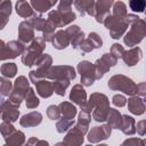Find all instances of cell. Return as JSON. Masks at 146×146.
Here are the masks:
<instances>
[{
  "label": "cell",
  "mask_w": 146,
  "mask_h": 146,
  "mask_svg": "<svg viewBox=\"0 0 146 146\" xmlns=\"http://www.w3.org/2000/svg\"><path fill=\"white\" fill-rule=\"evenodd\" d=\"M72 1H60L56 10H50L48 13L47 21L55 27H64L71 24L76 18L75 13L72 10Z\"/></svg>",
  "instance_id": "6da1fadb"
},
{
  "label": "cell",
  "mask_w": 146,
  "mask_h": 146,
  "mask_svg": "<svg viewBox=\"0 0 146 146\" xmlns=\"http://www.w3.org/2000/svg\"><path fill=\"white\" fill-rule=\"evenodd\" d=\"M89 112H92V119L96 122H105L108 111H110V100L106 95L100 92H94L90 95L89 100L87 102Z\"/></svg>",
  "instance_id": "7a4b0ae2"
},
{
  "label": "cell",
  "mask_w": 146,
  "mask_h": 146,
  "mask_svg": "<svg viewBox=\"0 0 146 146\" xmlns=\"http://www.w3.org/2000/svg\"><path fill=\"white\" fill-rule=\"evenodd\" d=\"M107 86L113 91H122L129 96H136L137 94V84L130 78L123 74H115L110 78Z\"/></svg>",
  "instance_id": "3957f363"
},
{
  "label": "cell",
  "mask_w": 146,
  "mask_h": 146,
  "mask_svg": "<svg viewBox=\"0 0 146 146\" xmlns=\"http://www.w3.org/2000/svg\"><path fill=\"white\" fill-rule=\"evenodd\" d=\"M103 24L110 31V34L113 39H120L121 36H123V34L130 26L127 16L125 17H116V16H113L112 14H110L104 19Z\"/></svg>",
  "instance_id": "277c9868"
},
{
  "label": "cell",
  "mask_w": 146,
  "mask_h": 146,
  "mask_svg": "<svg viewBox=\"0 0 146 146\" xmlns=\"http://www.w3.org/2000/svg\"><path fill=\"white\" fill-rule=\"evenodd\" d=\"M46 48V42L42 38H34V40L25 48V51L22 55V63L25 66H32L36 62V59L43 54Z\"/></svg>",
  "instance_id": "5b68a950"
},
{
  "label": "cell",
  "mask_w": 146,
  "mask_h": 146,
  "mask_svg": "<svg viewBox=\"0 0 146 146\" xmlns=\"http://www.w3.org/2000/svg\"><path fill=\"white\" fill-rule=\"evenodd\" d=\"M51 64H52L51 56L48 54H42L34 63L35 70H32L29 73V81H31L32 83H36L38 81L46 79L48 71L51 67Z\"/></svg>",
  "instance_id": "8992f818"
},
{
  "label": "cell",
  "mask_w": 146,
  "mask_h": 146,
  "mask_svg": "<svg viewBox=\"0 0 146 146\" xmlns=\"http://www.w3.org/2000/svg\"><path fill=\"white\" fill-rule=\"evenodd\" d=\"M146 35V24L145 21L139 18L137 22L130 25V30L127 32V34L123 38L124 43L128 47H137L138 43H140Z\"/></svg>",
  "instance_id": "52a82bcc"
},
{
  "label": "cell",
  "mask_w": 146,
  "mask_h": 146,
  "mask_svg": "<svg viewBox=\"0 0 146 146\" xmlns=\"http://www.w3.org/2000/svg\"><path fill=\"white\" fill-rule=\"evenodd\" d=\"M30 81L27 80L26 76L24 75H19L18 78H16L14 86H13V90L11 94L9 95V102H11L13 104L19 106L22 104L23 100H25V97L29 92L30 89Z\"/></svg>",
  "instance_id": "ba28073f"
},
{
  "label": "cell",
  "mask_w": 146,
  "mask_h": 146,
  "mask_svg": "<svg viewBox=\"0 0 146 146\" xmlns=\"http://www.w3.org/2000/svg\"><path fill=\"white\" fill-rule=\"evenodd\" d=\"M76 76L75 70L73 68V66L70 65H56V66H51L47 73V78L48 80H63V79H67V80H74Z\"/></svg>",
  "instance_id": "9c48e42d"
},
{
  "label": "cell",
  "mask_w": 146,
  "mask_h": 146,
  "mask_svg": "<svg viewBox=\"0 0 146 146\" xmlns=\"http://www.w3.org/2000/svg\"><path fill=\"white\" fill-rule=\"evenodd\" d=\"M117 63V59L114 58L110 52L104 54L100 58H98L95 64H94V70H95V76L96 80L102 79L105 73H107L113 66H115Z\"/></svg>",
  "instance_id": "30bf717a"
},
{
  "label": "cell",
  "mask_w": 146,
  "mask_h": 146,
  "mask_svg": "<svg viewBox=\"0 0 146 146\" xmlns=\"http://www.w3.org/2000/svg\"><path fill=\"white\" fill-rule=\"evenodd\" d=\"M78 72L81 75V86L84 87H90L95 80V70H94V64H91L89 60H82L78 64L76 67Z\"/></svg>",
  "instance_id": "8fae6325"
},
{
  "label": "cell",
  "mask_w": 146,
  "mask_h": 146,
  "mask_svg": "<svg viewBox=\"0 0 146 146\" xmlns=\"http://www.w3.org/2000/svg\"><path fill=\"white\" fill-rule=\"evenodd\" d=\"M19 106L13 104L9 100H5L0 106V119L5 122L14 123L19 116Z\"/></svg>",
  "instance_id": "7c38bea8"
},
{
  "label": "cell",
  "mask_w": 146,
  "mask_h": 146,
  "mask_svg": "<svg viewBox=\"0 0 146 146\" xmlns=\"http://www.w3.org/2000/svg\"><path fill=\"white\" fill-rule=\"evenodd\" d=\"M70 100H71V103H74L78 106H80L81 111H88L89 112L88 106H87V102H88L87 92H86L83 86H81V84H74L73 86V88L70 92Z\"/></svg>",
  "instance_id": "4fadbf2b"
},
{
  "label": "cell",
  "mask_w": 146,
  "mask_h": 146,
  "mask_svg": "<svg viewBox=\"0 0 146 146\" xmlns=\"http://www.w3.org/2000/svg\"><path fill=\"white\" fill-rule=\"evenodd\" d=\"M112 129L110 128V125L107 124H103V125H97L91 128V130L88 132V141H90L91 144H97L102 140L107 139L111 136Z\"/></svg>",
  "instance_id": "5bb4252c"
},
{
  "label": "cell",
  "mask_w": 146,
  "mask_h": 146,
  "mask_svg": "<svg viewBox=\"0 0 146 146\" xmlns=\"http://www.w3.org/2000/svg\"><path fill=\"white\" fill-rule=\"evenodd\" d=\"M113 0H99L95 2V15L97 23H103L104 19L111 14V8L113 6Z\"/></svg>",
  "instance_id": "9a60e30c"
},
{
  "label": "cell",
  "mask_w": 146,
  "mask_h": 146,
  "mask_svg": "<svg viewBox=\"0 0 146 146\" xmlns=\"http://www.w3.org/2000/svg\"><path fill=\"white\" fill-rule=\"evenodd\" d=\"M34 29L29 21H23L18 25V41L23 44L31 43L34 40Z\"/></svg>",
  "instance_id": "2e32d148"
},
{
  "label": "cell",
  "mask_w": 146,
  "mask_h": 146,
  "mask_svg": "<svg viewBox=\"0 0 146 146\" xmlns=\"http://www.w3.org/2000/svg\"><path fill=\"white\" fill-rule=\"evenodd\" d=\"M66 35L68 36L70 43L72 44L73 48H79V46L81 44V42L86 39L83 31L80 29L79 25H71L65 30Z\"/></svg>",
  "instance_id": "e0dca14e"
},
{
  "label": "cell",
  "mask_w": 146,
  "mask_h": 146,
  "mask_svg": "<svg viewBox=\"0 0 146 146\" xmlns=\"http://www.w3.org/2000/svg\"><path fill=\"white\" fill-rule=\"evenodd\" d=\"M83 140L84 135L75 125H73V128H70L67 130V133L64 137L63 143L66 146H81L83 144Z\"/></svg>",
  "instance_id": "ac0fdd59"
},
{
  "label": "cell",
  "mask_w": 146,
  "mask_h": 146,
  "mask_svg": "<svg viewBox=\"0 0 146 146\" xmlns=\"http://www.w3.org/2000/svg\"><path fill=\"white\" fill-rule=\"evenodd\" d=\"M127 66H135L143 58V50L139 47H133L127 51L121 57Z\"/></svg>",
  "instance_id": "d6986e66"
},
{
  "label": "cell",
  "mask_w": 146,
  "mask_h": 146,
  "mask_svg": "<svg viewBox=\"0 0 146 146\" xmlns=\"http://www.w3.org/2000/svg\"><path fill=\"white\" fill-rule=\"evenodd\" d=\"M42 122V114L40 112L33 111L27 114H24L19 119V124L24 128H31V127H36Z\"/></svg>",
  "instance_id": "ffe728a7"
},
{
  "label": "cell",
  "mask_w": 146,
  "mask_h": 146,
  "mask_svg": "<svg viewBox=\"0 0 146 146\" xmlns=\"http://www.w3.org/2000/svg\"><path fill=\"white\" fill-rule=\"evenodd\" d=\"M128 110L135 115H141L145 113V100L138 96H131L128 100Z\"/></svg>",
  "instance_id": "44dd1931"
},
{
  "label": "cell",
  "mask_w": 146,
  "mask_h": 146,
  "mask_svg": "<svg viewBox=\"0 0 146 146\" xmlns=\"http://www.w3.org/2000/svg\"><path fill=\"white\" fill-rule=\"evenodd\" d=\"M74 7L81 16L84 15H95V1L94 0H76L73 2Z\"/></svg>",
  "instance_id": "7402d4cb"
},
{
  "label": "cell",
  "mask_w": 146,
  "mask_h": 146,
  "mask_svg": "<svg viewBox=\"0 0 146 146\" xmlns=\"http://www.w3.org/2000/svg\"><path fill=\"white\" fill-rule=\"evenodd\" d=\"M35 84V90L36 94L42 97V98H49L54 94V88H52V82H50L48 79H43L38 81Z\"/></svg>",
  "instance_id": "603a6c76"
},
{
  "label": "cell",
  "mask_w": 146,
  "mask_h": 146,
  "mask_svg": "<svg viewBox=\"0 0 146 146\" xmlns=\"http://www.w3.org/2000/svg\"><path fill=\"white\" fill-rule=\"evenodd\" d=\"M51 43H52L55 49L62 50V49H65L70 44V40H68V36L66 35L64 30H58L57 32H55L52 40H51Z\"/></svg>",
  "instance_id": "cb8c5ba5"
},
{
  "label": "cell",
  "mask_w": 146,
  "mask_h": 146,
  "mask_svg": "<svg viewBox=\"0 0 146 146\" xmlns=\"http://www.w3.org/2000/svg\"><path fill=\"white\" fill-rule=\"evenodd\" d=\"M58 108L60 111V115L63 119H66V120H73L78 113V110L76 107L70 103V102H62L59 105H58Z\"/></svg>",
  "instance_id": "d4e9b609"
},
{
  "label": "cell",
  "mask_w": 146,
  "mask_h": 146,
  "mask_svg": "<svg viewBox=\"0 0 146 146\" xmlns=\"http://www.w3.org/2000/svg\"><path fill=\"white\" fill-rule=\"evenodd\" d=\"M15 9H16L17 15L23 18H31L35 14L33 8L31 7L30 2H27V1H22V0L17 1L15 5Z\"/></svg>",
  "instance_id": "484cf974"
},
{
  "label": "cell",
  "mask_w": 146,
  "mask_h": 146,
  "mask_svg": "<svg viewBox=\"0 0 146 146\" xmlns=\"http://www.w3.org/2000/svg\"><path fill=\"white\" fill-rule=\"evenodd\" d=\"M106 121H107L106 124L110 125L111 129H120L121 123H122V114L117 110L110 107V111H108Z\"/></svg>",
  "instance_id": "4316f807"
},
{
  "label": "cell",
  "mask_w": 146,
  "mask_h": 146,
  "mask_svg": "<svg viewBox=\"0 0 146 146\" xmlns=\"http://www.w3.org/2000/svg\"><path fill=\"white\" fill-rule=\"evenodd\" d=\"M90 121H91V114H90L88 111H81V112L79 113L78 122H76L75 127H76L83 135H86V133L88 132Z\"/></svg>",
  "instance_id": "83f0119b"
},
{
  "label": "cell",
  "mask_w": 146,
  "mask_h": 146,
  "mask_svg": "<svg viewBox=\"0 0 146 146\" xmlns=\"http://www.w3.org/2000/svg\"><path fill=\"white\" fill-rule=\"evenodd\" d=\"M120 130L127 135V136H131L136 132V122L135 119L132 116H129L127 114L122 115V123L120 127Z\"/></svg>",
  "instance_id": "f1b7e54d"
},
{
  "label": "cell",
  "mask_w": 146,
  "mask_h": 146,
  "mask_svg": "<svg viewBox=\"0 0 146 146\" xmlns=\"http://www.w3.org/2000/svg\"><path fill=\"white\" fill-rule=\"evenodd\" d=\"M56 2H57L56 0H32L30 1V5L33 8V10L43 14L48 11L52 6H55Z\"/></svg>",
  "instance_id": "f546056e"
},
{
  "label": "cell",
  "mask_w": 146,
  "mask_h": 146,
  "mask_svg": "<svg viewBox=\"0 0 146 146\" xmlns=\"http://www.w3.org/2000/svg\"><path fill=\"white\" fill-rule=\"evenodd\" d=\"M7 146H23L25 144V135L19 130H15L11 135L5 138Z\"/></svg>",
  "instance_id": "4dcf8cb0"
},
{
  "label": "cell",
  "mask_w": 146,
  "mask_h": 146,
  "mask_svg": "<svg viewBox=\"0 0 146 146\" xmlns=\"http://www.w3.org/2000/svg\"><path fill=\"white\" fill-rule=\"evenodd\" d=\"M0 72L2 74V76L7 78V79H10V78H14L17 73V66L15 63H5L1 65L0 67Z\"/></svg>",
  "instance_id": "1f68e13d"
},
{
  "label": "cell",
  "mask_w": 146,
  "mask_h": 146,
  "mask_svg": "<svg viewBox=\"0 0 146 146\" xmlns=\"http://www.w3.org/2000/svg\"><path fill=\"white\" fill-rule=\"evenodd\" d=\"M70 86V80L67 79H63V80H55L52 82V88H54V92L57 94L58 96H64L66 89Z\"/></svg>",
  "instance_id": "d6a6232c"
},
{
  "label": "cell",
  "mask_w": 146,
  "mask_h": 146,
  "mask_svg": "<svg viewBox=\"0 0 146 146\" xmlns=\"http://www.w3.org/2000/svg\"><path fill=\"white\" fill-rule=\"evenodd\" d=\"M29 22H30V24L33 26L34 30L40 31V32H42L43 29H44L46 25H47V19L43 18L41 15H36V14H34V15L29 19Z\"/></svg>",
  "instance_id": "836d02e7"
},
{
  "label": "cell",
  "mask_w": 146,
  "mask_h": 146,
  "mask_svg": "<svg viewBox=\"0 0 146 146\" xmlns=\"http://www.w3.org/2000/svg\"><path fill=\"white\" fill-rule=\"evenodd\" d=\"M25 104H26V107L27 108H36L40 104V100L39 98L36 97L35 95V91L33 88H30L29 89V92L25 97Z\"/></svg>",
  "instance_id": "e575fe53"
},
{
  "label": "cell",
  "mask_w": 146,
  "mask_h": 146,
  "mask_svg": "<svg viewBox=\"0 0 146 146\" xmlns=\"http://www.w3.org/2000/svg\"><path fill=\"white\" fill-rule=\"evenodd\" d=\"M11 90H13L11 81L5 76H0V95L5 97H9Z\"/></svg>",
  "instance_id": "d590c367"
},
{
  "label": "cell",
  "mask_w": 146,
  "mask_h": 146,
  "mask_svg": "<svg viewBox=\"0 0 146 146\" xmlns=\"http://www.w3.org/2000/svg\"><path fill=\"white\" fill-rule=\"evenodd\" d=\"M112 9H113V13H112L113 16H116V17H125L128 15V13H127V6L122 1L113 2Z\"/></svg>",
  "instance_id": "8d00e7d4"
},
{
  "label": "cell",
  "mask_w": 146,
  "mask_h": 146,
  "mask_svg": "<svg viewBox=\"0 0 146 146\" xmlns=\"http://www.w3.org/2000/svg\"><path fill=\"white\" fill-rule=\"evenodd\" d=\"M86 40L89 42V44L91 46L92 49H98L103 46V40L99 36V34L96 32H90L89 35L86 38Z\"/></svg>",
  "instance_id": "74e56055"
},
{
  "label": "cell",
  "mask_w": 146,
  "mask_h": 146,
  "mask_svg": "<svg viewBox=\"0 0 146 146\" xmlns=\"http://www.w3.org/2000/svg\"><path fill=\"white\" fill-rule=\"evenodd\" d=\"M74 125V120H66V119H59L56 123V130L59 133H64L66 132L70 128H72Z\"/></svg>",
  "instance_id": "f35d334b"
},
{
  "label": "cell",
  "mask_w": 146,
  "mask_h": 146,
  "mask_svg": "<svg viewBox=\"0 0 146 146\" xmlns=\"http://www.w3.org/2000/svg\"><path fill=\"white\" fill-rule=\"evenodd\" d=\"M14 58L16 57L13 55L7 43L0 39V60H7V59H14Z\"/></svg>",
  "instance_id": "ab89813d"
},
{
  "label": "cell",
  "mask_w": 146,
  "mask_h": 146,
  "mask_svg": "<svg viewBox=\"0 0 146 146\" xmlns=\"http://www.w3.org/2000/svg\"><path fill=\"white\" fill-rule=\"evenodd\" d=\"M15 130H16L15 127H14L11 123H9V122L2 121V123L0 124V133L2 135L3 138H7V137H8L9 135H11Z\"/></svg>",
  "instance_id": "60d3db41"
},
{
  "label": "cell",
  "mask_w": 146,
  "mask_h": 146,
  "mask_svg": "<svg viewBox=\"0 0 146 146\" xmlns=\"http://www.w3.org/2000/svg\"><path fill=\"white\" fill-rule=\"evenodd\" d=\"M129 7L132 11L143 13L146 7V2L144 0H131V1H129Z\"/></svg>",
  "instance_id": "b9f144b4"
},
{
  "label": "cell",
  "mask_w": 146,
  "mask_h": 146,
  "mask_svg": "<svg viewBox=\"0 0 146 146\" xmlns=\"http://www.w3.org/2000/svg\"><path fill=\"white\" fill-rule=\"evenodd\" d=\"M124 48H123V46H121L120 43H113L112 44V47H111V55L114 57V58H116V59H119V58H121L122 57V55L124 54Z\"/></svg>",
  "instance_id": "7bdbcfd3"
},
{
  "label": "cell",
  "mask_w": 146,
  "mask_h": 146,
  "mask_svg": "<svg viewBox=\"0 0 146 146\" xmlns=\"http://www.w3.org/2000/svg\"><path fill=\"white\" fill-rule=\"evenodd\" d=\"M47 116L50 120H58L60 119V111L58 108V106L56 105H50L47 108Z\"/></svg>",
  "instance_id": "ee69618b"
},
{
  "label": "cell",
  "mask_w": 146,
  "mask_h": 146,
  "mask_svg": "<svg viewBox=\"0 0 146 146\" xmlns=\"http://www.w3.org/2000/svg\"><path fill=\"white\" fill-rule=\"evenodd\" d=\"M120 146H145V140L141 138L132 137V138L125 139Z\"/></svg>",
  "instance_id": "f6af8a7d"
},
{
  "label": "cell",
  "mask_w": 146,
  "mask_h": 146,
  "mask_svg": "<svg viewBox=\"0 0 146 146\" xmlns=\"http://www.w3.org/2000/svg\"><path fill=\"white\" fill-rule=\"evenodd\" d=\"M112 104L116 107H123L125 104H127V98L123 96V95H114L113 98H112Z\"/></svg>",
  "instance_id": "bcb514c9"
},
{
  "label": "cell",
  "mask_w": 146,
  "mask_h": 146,
  "mask_svg": "<svg viewBox=\"0 0 146 146\" xmlns=\"http://www.w3.org/2000/svg\"><path fill=\"white\" fill-rule=\"evenodd\" d=\"M0 13H3L8 16L11 14V1L10 0H5L0 1Z\"/></svg>",
  "instance_id": "7dc6e473"
},
{
  "label": "cell",
  "mask_w": 146,
  "mask_h": 146,
  "mask_svg": "<svg viewBox=\"0 0 146 146\" xmlns=\"http://www.w3.org/2000/svg\"><path fill=\"white\" fill-rule=\"evenodd\" d=\"M136 131L139 133V136H145L146 133V121L145 120H140L139 122H137Z\"/></svg>",
  "instance_id": "c3c4849f"
},
{
  "label": "cell",
  "mask_w": 146,
  "mask_h": 146,
  "mask_svg": "<svg viewBox=\"0 0 146 146\" xmlns=\"http://www.w3.org/2000/svg\"><path fill=\"white\" fill-rule=\"evenodd\" d=\"M145 95H146V83L145 82H140V83L137 84V94H136V96L144 98Z\"/></svg>",
  "instance_id": "681fc988"
},
{
  "label": "cell",
  "mask_w": 146,
  "mask_h": 146,
  "mask_svg": "<svg viewBox=\"0 0 146 146\" xmlns=\"http://www.w3.org/2000/svg\"><path fill=\"white\" fill-rule=\"evenodd\" d=\"M8 19H9V16L8 15H6L3 13H0V31L7 25Z\"/></svg>",
  "instance_id": "f907efd6"
},
{
  "label": "cell",
  "mask_w": 146,
  "mask_h": 146,
  "mask_svg": "<svg viewBox=\"0 0 146 146\" xmlns=\"http://www.w3.org/2000/svg\"><path fill=\"white\" fill-rule=\"evenodd\" d=\"M38 138L36 137H31L29 140H27V143H25L23 146H35V144L38 143Z\"/></svg>",
  "instance_id": "816d5d0a"
},
{
  "label": "cell",
  "mask_w": 146,
  "mask_h": 146,
  "mask_svg": "<svg viewBox=\"0 0 146 146\" xmlns=\"http://www.w3.org/2000/svg\"><path fill=\"white\" fill-rule=\"evenodd\" d=\"M35 146H49V144H48V141L47 140H43V139H39L38 140V143L35 144Z\"/></svg>",
  "instance_id": "f5cc1de1"
},
{
  "label": "cell",
  "mask_w": 146,
  "mask_h": 146,
  "mask_svg": "<svg viewBox=\"0 0 146 146\" xmlns=\"http://www.w3.org/2000/svg\"><path fill=\"white\" fill-rule=\"evenodd\" d=\"M55 146H66L63 141H60V143H57V144H55Z\"/></svg>",
  "instance_id": "db71d44e"
},
{
  "label": "cell",
  "mask_w": 146,
  "mask_h": 146,
  "mask_svg": "<svg viewBox=\"0 0 146 146\" xmlns=\"http://www.w3.org/2000/svg\"><path fill=\"white\" fill-rule=\"evenodd\" d=\"M2 97H3V96H1V95H0V106H1V105H2V103H3V102H5V100H3V98H2Z\"/></svg>",
  "instance_id": "11a10c76"
},
{
  "label": "cell",
  "mask_w": 146,
  "mask_h": 146,
  "mask_svg": "<svg viewBox=\"0 0 146 146\" xmlns=\"http://www.w3.org/2000/svg\"><path fill=\"white\" fill-rule=\"evenodd\" d=\"M97 146H108V145H106V144H99V145H97Z\"/></svg>",
  "instance_id": "9f6ffc18"
},
{
  "label": "cell",
  "mask_w": 146,
  "mask_h": 146,
  "mask_svg": "<svg viewBox=\"0 0 146 146\" xmlns=\"http://www.w3.org/2000/svg\"><path fill=\"white\" fill-rule=\"evenodd\" d=\"M86 146H91V145H86Z\"/></svg>",
  "instance_id": "6f0895ef"
},
{
  "label": "cell",
  "mask_w": 146,
  "mask_h": 146,
  "mask_svg": "<svg viewBox=\"0 0 146 146\" xmlns=\"http://www.w3.org/2000/svg\"><path fill=\"white\" fill-rule=\"evenodd\" d=\"M3 146H7V145H6V144H5V145H3Z\"/></svg>",
  "instance_id": "680465c9"
}]
</instances>
